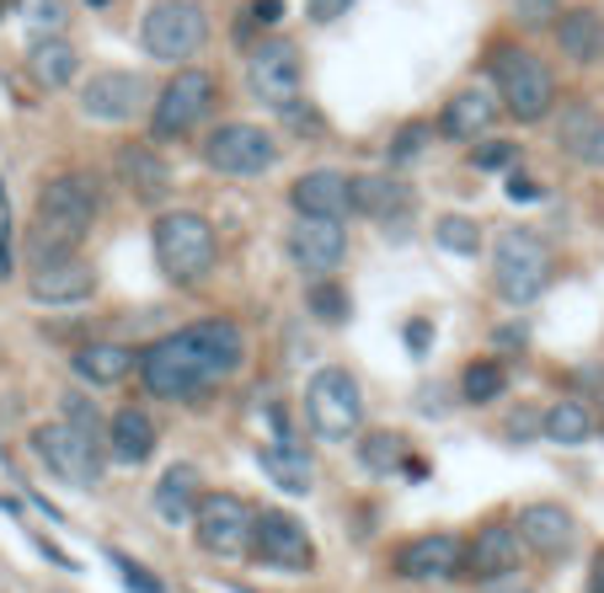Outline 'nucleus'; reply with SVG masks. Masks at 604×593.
<instances>
[{
    "label": "nucleus",
    "mask_w": 604,
    "mask_h": 593,
    "mask_svg": "<svg viewBox=\"0 0 604 593\" xmlns=\"http://www.w3.org/2000/svg\"><path fill=\"white\" fill-rule=\"evenodd\" d=\"M17 6H22V0H0V22H6V17H17Z\"/></svg>",
    "instance_id": "obj_47"
},
{
    "label": "nucleus",
    "mask_w": 604,
    "mask_h": 593,
    "mask_svg": "<svg viewBox=\"0 0 604 593\" xmlns=\"http://www.w3.org/2000/svg\"><path fill=\"white\" fill-rule=\"evenodd\" d=\"M460 534L450 530H433V534H418L407 540L401 551L391 556V572L407 577V583H444V577H460Z\"/></svg>",
    "instance_id": "obj_16"
},
{
    "label": "nucleus",
    "mask_w": 604,
    "mask_h": 593,
    "mask_svg": "<svg viewBox=\"0 0 604 593\" xmlns=\"http://www.w3.org/2000/svg\"><path fill=\"white\" fill-rule=\"evenodd\" d=\"M514 17L524 28H545V22H556L562 11H556V0H514Z\"/></svg>",
    "instance_id": "obj_39"
},
{
    "label": "nucleus",
    "mask_w": 604,
    "mask_h": 593,
    "mask_svg": "<svg viewBox=\"0 0 604 593\" xmlns=\"http://www.w3.org/2000/svg\"><path fill=\"white\" fill-rule=\"evenodd\" d=\"M17 11L28 17V28L38 32V38H49V32L64 28V0H22Z\"/></svg>",
    "instance_id": "obj_38"
},
{
    "label": "nucleus",
    "mask_w": 604,
    "mask_h": 593,
    "mask_svg": "<svg viewBox=\"0 0 604 593\" xmlns=\"http://www.w3.org/2000/svg\"><path fill=\"white\" fill-rule=\"evenodd\" d=\"M289 257H295V267L310 273V278L337 273V263L348 257V231H342V219H316V214H300V219H295V231H289Z\"/></svg>",
    "instance_id": "obj_17"
},
{
    "label": "nucleus",
    "mask_w": 604,
    "mask_h": 593,
    "mask_svg": "<svg viewBox=\"0 0 604 593\" xmlns=\"http://www.w3.org/2000/svg\"><path fill=\"white\" fill-rule=\"evenodd\" d=\"M348 11H354V0H310V22H316V28H332Z\"/></svg>",
    "instance_id": "obj_42"
},
{
    "label": "nucleus",
    "mask_w": 604,
    "mask_h": 593,
    "mask_svg": "<svg viewBox=\"0 0 604 593\" xmlns=\"http://www.w3.org/2000/svg\"><path fill=\"white\" fill-rule=\"evenodd\" d=\"M32 454H38L49 471L60 476V481L81 487V492L102 487L108 444H102V433H91V428L70 422V417H60V422H43V428L32 433Z\"/></svg>",
    "instance_id": "obj_7"
},
{
    "label": "nucleus",
    "mask_w": 604,
    "mask_h": 593,
    "mask_svg": "<svg viewBox=\"0 0 604 593\" xmlns=\"http://www.w3.org/2000/svg\"><path fill=\"white\" fill-rule=\"evenodd\" d=\"M600 589H604V556L594 562V593H600Z\"/></svg>",
    "instance_id": "obj_48"
},
{
    "label": "nucleus",
    "mask_w": 604,
    "mask_h": 593,
    "mask_svg": "<svg viewBox=\"0 0 604 593\" xmlns=\"http://www.w3.org/2000/svg\"><path fill=\"white\" fill-rule=\"evenodd\" d=\"M514 155H519V145H509V140H492V145L477 150V166H482V172H498V166H509Z\"/></svg>",
    "instance_id": "obj_41"
},
{
    "label": "nucleus",
    "mask_w": 604,
    "mask_h": 593,
    "mask_svg": "<svg viewBox=\"0 0 604 593\" xmlns=\"http://www.w3.org/2000/svg\"><path fill=\"white\" fill-rule=\"evenodd\" d=\"M246 556H257L263 566L273 572H310L316 566V545H310V534L295 513H284V508H263L257 519H252V551Z\"/></svg>",
    "instance_id": "obj_13"
},
{
    "label": "nucleus",
    "mask_w": 604,
    "mask_h": 593,
    "mask_svg": "<svg viewBox=\"0 0 604 593\" xmlns=\"http://www.w3.org/2000/svg\"><path fill=\"white\" fill-rule=\"evenodd\" d=\"M75 375L86 380V386H123L134 369H140V354L129 348V342H86V348H75Z\"/></svg>",
    "instance_id": "obj_27"
},
{
    "label": "nucleus",
    "mask_w": 604,
    "mask_h": 593,
    "mask_svg": "<svg viewBox=\"0 0 604 593\" xmlns=\"http://www.w3.org/2000/svg\"><path fill=\"white\" fill-rule=\"evenodd\" d=\"M428 140H433V123H401V129L391 134V161H396V166L418 161Z\"/></svg>",
    "instance_id": "obj_37"
},
{
    "label": "nucleus",
    "mask_w": 604,
    "mask_h": 593,
    "mask_svg": "<svg viewBox=\"0 0 604 593\" xmlns=\"http://www.w3.org/2000/svg\"><path fill=\"white\" fill-rule=\"evenodd\" d=\"M155 417L145 412V407H123V412H113V422H108V460H119V466H145L155 454Z\"/></svg>",
    "instance_id": "obj_25"
},
{
    "label": "nucleus",
    "mask_w": 604,
    "mask_h": 593,
    "mask_svg": "<svg viewBox=\"0 0 604 593\" xmlns=\"http://www.w3.org/2000/svg\"><path fill=\"white\" fill-rule=\"evenodd\" d=\"M348 208H359L369 219H401L412 208V187L391 172H364V177H348Z\"/></svg>",
    "instance_id": "obj_23"
},
{
    "label": "nucleus",
    "mask_w": 604,
    "mask_h": 593,
    "mask_svg": "<svg viewBox=\"0 0 604 593\" xmlns=\"http://www.w3.org/2000/svg\"><path fill=\"white\" fill-rule=\"evenodd\" d=\"M91 6H102V0H91Z\"/></svg>",
    "instance_id": "obj_49"
},
{
    "label": "nucleus",
    "mask_w": 604,
    "mask_h": 593,
    "mask_svg": "<svg viewBox=\"0 0 604 593\" xmlns=\"http://www.w3.org/2000/svg\"><path fill=\"white\" fill-rule=\"evenodd\" d=\"M551 273H556V257L535 231H503L492 241V289L509 305L541 299L551 289Z\"/></svg>",
    "instance_id": "obj_6"
},
{
    "label": "nucleus",
    "mask_w": 604,
    "mask_h": 593,
    "mask_svg": "<svg viewBox=\"0 0 604 593\" xmlns=\"http://www.w3.org/2000/svg\"><path fill=\"white\" fill-rule=\"evenodd\" d=\"M257 466L263 476H273V487H284L289 498H305L310 481H316V466L300 444H257Z\"/></svg>",
    "instance_id": "obj_29"
},
{
    "label": "nucleus",
    "mask_w": 604,
    "mask_h": 593,
    "mask_svg": "<svg viewBox=\"0 0 604 593\" xmlns=\"http://www.w3.org/2000/svg\"><path fill=\"white\" fill-rule=\"evenodd\" d=\"M252 519H257V508L236 492H198V508H193L198 551L219 556V562H242L252 551Z\"/></svg>",
    "instance_id": "obj_10"
},
{
    "label": "nucleus",
    "mask_w": 604,
    "mask_h": 593,
    "mask_svg": "<svg viewBox=\"0 0 604 593\" xmlns=\"http://www.w3.org/2000/svg\"><path fill=\"white\" fill-rule=\"evenodd\" d=\"M289 204H295V214L342 219V214H348V177H342L337 166H316V172L295 177V187H289Z\"/></svg>",
    "instance_id": "obj_24"
},
{
    "label": "nucleus",
    "mask_w": 604,
    "mask_h": 593,
    "mask_svg": "<svg viewBox=\"0 0 604 593\" xmlns=\"http://www.w3.org/2000/svg\"><path fill=\"white\" fill-rule=\"evenodd\" d=\"M151 113V86L140 70H96L81 81V119L91 123H134Z\"/></svg>",
    "instance_id": "obj_14"
},
{
    "label": "nucleus",
    "mask_w": 604,
    "mask_h": 593,
    "mask_svg": "<svg viewBox=\"0 0 604 593\" xmlns=\"http://www.w3.org/2000/svg\"><path fill=\"white\" fill-rule=\"evenodd\" d=\"M305 305H310V316H316V321H327V327H342V321L354 316L348 289H337L332 278H316V284L305 289Z\"/></svg>",
    "instance_id": "obj_34"
},
{
    "label": "nucleus",
    "mask_w": 604,
    "mask_h": 593,
    "mask_svg": "<svg viewBox=\"0 0 604 593\" xmlns=\"http://www.w3.org/2000/svg\"><path fill=\"white\" fill-rule=\"evenodd\" d=\"M214 102H219V81H214L209 70L177 64V75L155 91V102H151V140H155V145L193 140V134L209 123Z\"/></svg>",
    "instance_id": "obj_5"
},
{
    "label": "nucleus",
    "mask_w": 604,
    "mask_h": 593,
    "mask_svg": "<svg viewBox=\"0 0 604 593\" xmlns=\"http://www.w3.org/2000/svg\"><path fill=\"white\" fill-rule=\"evenodd\" d=\"M428 337H433V327H428V321H412V327H407V342H412L418 354L428 348Z\"/></svg>",
    "instance_id": "obj_46"
},
{
    "label": "nucleus",
    "mask_w": 604,
    "mask_h": 593,
    "mask_svg": "<svg viewBox=\"0 0 604 593\" xmlns=\"http://www.w3.org/2000/svg\"><path fill=\"white\" fill-rule=\"evenodd\" d=\"M492 81H498V108L519 123H541L556 113V75L545 70L541 54L498 43L492 49Z\"/></svg>",
    "instance_id": "obj_4"
},
{
    "label": "nucleus",
    "mask_w": 604,
    "mask_h": 593,
    "mask_svg": "<svg viewBox=\"0 0 604 593\" xmlns=\"http://www.w3.org/2000/svg\"><path fill=\"white\" fill-rule=\"evenodd\" d=\"M246 86H252L257 102H268V108H289L305 86L300 49H295L289 38H263V43H252V54H246Z\"/></svg>",
    "instance_id": "obj_12"
},
{
    "label": "nucleus",
    "mask_w": 604,
    "mask_h": 593,
    "mask_svg": "<svg viewBox=\"0 0 604 593\" xmlns=\"http://www.w3.org/2000/svg\"><path fill=\"white\" fill-rule=\"evenodd\" d=\"M113 562H119L123 583H129V589H134V593H161V583H155V577H151V572H145V566H140V562H129V556H113Z\"/></svg>",
    "instance_id": "obj_43"
},
{
    "label": "nucleus",
    "mask_w": 604,
    "mask_h": 593,
    "mask_svg": "<svg viewBox=\"0 0 604 593\" xmlns=\"http://www.w3.org/2000/svg\"><path fill=\"white\" fill-rule=\"evenodd\" d=\"M246 364V337L231 316L214 321H193V327L172 331L140 354V380L161 401H193L209 386L231 380Z\"/></svg>",
    "instance_id": "obj_1"
},
{
    "label": "nucleus",
    "mask_w": 604,
    "mask_h": 593,
    "mask_svg": "<svg viewBox=\"0 0 604 593\" xmlns=\"http://www.w3.org/2000/svg\"><path fill=\"white\" fill-rule=\"evenodd\" d=\"M519 556H524L519 530L503 524V519H492V524H482L477 540L460 551V577H471V583H498V577L519 572Z\"/></svg>",
    "instance_id": "obj_15"
},
{
    "label": "nucleus",
    "mask_w": 604,
    "mask_h": 593,
    "mask_svg": "<svg viewBox=\"0 0 604 593\" xmlns=\"http://www.w3.org/2000/svg\"><path fill=\"white\" fill-rule=\"evenodd\" d=\"M551 32H556L562 60H573V64H600L604 60V11H594V6L562 11V17L551 22Z\"/></svg>",
    "instance_id": "obj_26"
},
{
    "label": "nucleus",
    "mask_w": 604,
    "mask_h": 593,
    "mask_svg": "<svg viewBox=\"0 0 604 593\" xmlns=\"http://www.w3.org/2000/svg\"><path fill=\"white\" fill-rule=\"evenodd\" d=\"M28 295L38 305H81V299L96 295V267L81 263V257H64V263L32 267Z\"/></svg>",
    "instance_id": "obj_19"
},
{
    "label": "nucleus",
    "mask_w": 604,
    "mask_h": 593,
    "mask_svg": "<svg viewBox=\"0 0 604 593\" xmlns=\"http://www.w3.org/2000/svg\"><path fill=\"white\" fill-rule=\"evenodd\" d=\"M64 417H70V422H81V428H91V433H102V417H96V407H91L86 396H75V390L64 396Z\"/></svg>",
    "instance_id": "obj_40"
},
{
    "label": "nucleus",
    "mask_w": 604,
    "mask_h": 593,
    "mask_svg": "<svg viewBox=\"0 0 604 593\" xmlns=\"http://www.w3.org/2000/svg\"><path fill=\"white\" fill-rule=\"evenodd\" d=\"M140 43L161 64L193 60L209 43V11L198 0H155L145 11V22H140Z\"/></svg>",
    "instance_id": "obj_9"
},
{
    "label": "nucleus",
    "mask_w": 604,
    "mask_h": 593,
    "mask_svg": "<svg viewBox=\"0 0 604 593\" xmlns=\"http://www.w3.org/2000/svg\"><path fill=\"white\" fill-rule=\"evenodd\" d=\"M278 155L284 145L273 140L263 123H219L209 129V140H204V166L219 172V177H263L278 166Z\"/></svg>",
    "instance_id": "obj_11"
},
{
    "label": "nucleus",
    "mask_w": 604,
    "mask_h": 593,
    "mask_svg": "<svg viewBox=\"0 0 604 593\" xmlns=\"http://www.w3.org/2000/svg\"><path fill=\"white\" fill-rule=\"evenodd\" d=\"M28 70H32V81H38V86L60 91V86H70V81L81 75V54H75V43H70V38L49 32V38H32Z\"/></svg>",
    "instance_id": "obj_28"
},
{
    "label": "nucleus",
    "mask_w": 604,
    "mask_h": 593,
    "mask_svg": "<svg viewBox=\"0 0 604 593\" xmlns=\"http://www.w3.org/2000/svg\"><path fill=\"white\" fill-rule=\"evenodd\" d=\"M487 593H535V589H530V583H519V572H509V577L487 583Z\"/></svg>",
    "instance_id": "obj_45"
},
{
    "label": "nucleus",
    "mask_w": 604,
    "mask_h": 593,
    "mask_svg": "<svg viewBox=\"0 0 604 593\" xmlns=\"http://www.w3.org/2000/svg\"><path fill=\"white\" fill-rule=\"evenodd\" d=\"M509 198H524V204H535V198H541V187H535V182H524V177H509Z\"/></svg>",
    "instance_id": "obj_44"
},
{
    "label": "nucleus",
    "mask_w": 604,
    "mask_h": 593,
    "mask_svg": "<svg viewBox=\"0 0 604 593\" xmlns=\"http://www.w3.org/2000/svg\"><path fill=\"white\" fill-rule=\"evenodd\" d=\"M514 530L530 551H541V556H567L577 540V519L562 503H530L514 519Z\"/></svg>",
    "instance_id": "obj_20"
},
{
    "label": "nucleus",
    "mask_w": 604,
    "mask_h": 593,
    "mask_svg": "<svg viewBox=\"0 0 604 593\" xmlns=\"http://www.w3.org/2000/svg\"><path fill=\"white\" fill-rule=\"evenodd\" d=\"M359 460H364V471L391 476V471H401V460H407V439H401V433H391V428H380V433H364Z\"/></svg>",
    "instance_id": "obj_33"
},
{
    "label": "nucleus",
    "mask_w": 604,
    "mask_h": 593,
    "mask_svg": "<svg viewBox=\"0 0 604 593\" xmlns=\"http://www.w3.org/2000/svg\"><path fill=\"white\" fill-rule=\"evenodd\" d=\"M498 91H487V86H460L444 102V119H439V129L450 134V140H460V145H471V140H482L487 129L498 123Z\"/></svg>",
    "instance_id": "obj_21"
},
{
    "label": "nucleus",
    "mask_w": 604,
    "mask_h": 593,
    "mask_svg": "<svg viewBox=\"0 0 604 593\" xmlns=\"http://www.w3.org/2000/svg\"><path fill=\"white\" fill-rule=\"evenodd\" d=\"M113 172H119V182L140 198V204H161L166 187H172V166H166V155L155 150V140H134V145H123L119 161H113Z\"/></svg>",
    "instance_id": "obj_18"
},
{
    "label": "nucleus",
    "mask_w": 604,
    "mask_h": 593,
    "mask_svg": "<svg viewBox=\"0 0 604 593\" xmlns=\"http://www.w3.org/2000/svg\"><path fill=\"white\" fill-rule=\"evenodd\" d=\"M600 593H604V589H600Z\"/></svg>",
    "instance_id": "obj_50"
},
{
    "label": "nucleus",
    "mask_w": 604,
    "mask_h": 593,
    "mask_svg": "<svg viewBox=\"0 0 604 593\" xmlns=\"http://www.w3.org/2000/svg\"><path fill=\"white\" fill-rule=\"evenodd\" d=\"M96 182L86 172H64V177H49L38 187V204H32V231H28V267H49L64 263L81 252V241L91 236L96 225Z\"/></svg>",
    "instance_id": "obj_2"
},
{
    "label": "nucleus",
    "mask_w": 604,
    "mask_h": 593,
    "mask_svg": "<svg viewBox=\"0 0 604 593\" xmlns=\"http://www.w3.org/2000/svg\"><path fill=\"white\" fill-rule=\"evenodd\" d=\"M503 390H509V369H503L498 358H477V364H465V375H460V396H465L471 407L498 401Z\"/></svg>",
    "instance_id": "obj_32"
},
{
    "label": "nucleus",
    "mask_w": 604,
    "mask_h": 593,
    "mask_svg": "<svg viewBox=\"0 0 604 593\" xmlns=\"http://www.w3.org/2000/svg\"><path fill=\"white\" fill-rule=\"evenodd\" d=\"M556 145L573 155L577 166L604 172V113H594L588 102H567L556 119Z\"/></svg>",
    "instance_id": "obj_22"
},
{
    "label": "nucleus",
    "mask_w": 604,
    "mask_h": 593,
    "mask_svg": "<svg viewBox=\"0 0 604 593\" xmlns=\"http://www.w3.org/2000/svg\"><path fill=\"white\" fill-rule=\"evenodd\" d=\"M541 433H545V444L577 449V444H588V433H594V417H588V407H583V401L562 396V401H551V407H545Z\"/></svg>",
    "instance_id": "obj_31"
},
{
    "label": "nucleus",
    "mask_w": 604,
    "mask_h": 593,
    "mask_svg": "<svg viewBox=\"0 0 604 593\" xmlns=\"http://www.w3.org/2000/svg\"><path fill=\"white\" fill-rule=\"evenodd\" d=\"M305 417H310V428H316L327 444H348V439H359V428H364L359 380H354L342 364L316 369L310 386H305Z\"/></svg>",
    "instance_id": "obj_8"
},
{
    "label": "nucleus",
    "mask_w": 604,
    "mask_h": 593,
    "mask_svg": "<svg viewBox=\"0 0 604 593\" xmlns=\"http://www.w3.org/2000/svg\"><path fill=\"white\" fill-rule=\"evenodd\" d=\"M278 17H284V0H246L242 22H236V43H257V32L278 28Z\"/></svg>",
    "instance_id": "obj_36"
},
{
    "label": "nucleus",
    "mask_w": 604,
    "mask_h": 593,
    "mask_svg": "<svg viewBox=\"0 0 604 593\" xmlns=\"http://www.w3.org/2000/svg\"><path fill=\"white\" fill-rule=\"evenodd\" d=\"M155 513H161V524H193V508H198V471L193 466H172V471L155 481Z\"/></svg>",
    "instance_id": "obj_30"
},
{
    "label": "nucleus",
    "mask_w": 604,
    "mask_h": 593,
    "mask_svg": "<svg viewBox=\"0 0 604 593\" xmlns=\"http://www.w3.org/2000/svg\"><path fill=\"white\" fill-rule=\"evenodd\" d=\"M151 246H155V267L172 284H198L219 263V236H214V225L198 208H166L151 225Z\"/></svg>",
    "instance_id": "obj_3"
},
{
    "label": "nucleus",
    "mask_w": 604,
    "mask_h": 593,
    "mask_svg": "<svg viewBox=\"0 0 604 593\" xmlns=\"http://www.w3.org/2000/svg\"><path fill=\"white\" fill-rule=\"evenodd\" d=\"M433 241L454 252V257H477L482 252V231H477V219H465V214H444V219H433Z\"/></svg>",
    "instance_id": "obj_35"
}]
</instances>
